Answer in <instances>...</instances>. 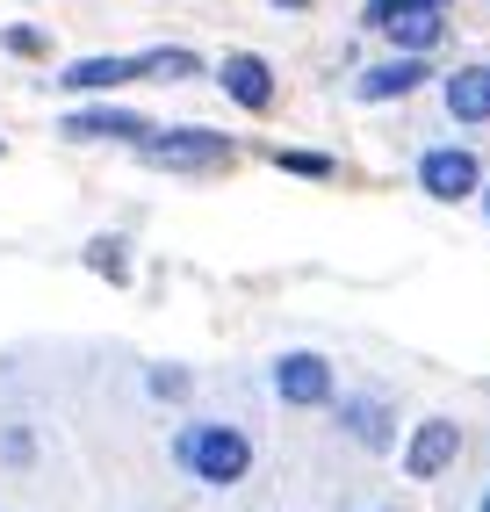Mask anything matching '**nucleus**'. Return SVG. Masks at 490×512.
I'll list each match as a JSON object with an SVG mask.
<instances>
[{
	"instance_id": "1",
	"label": "nucleus",
	"mask_w": 490,
	"mask_h": 512,
	"mask_svg": "<svg viewBox=\"0 0 490 512\" xmlns=\"http://www.w3.org/2000/svg\"><path fill=\"white\" fill-rule=\"evenodd\" d=\"M145 166H166V174H217L231 159V138L224 130H202V123H173V130H152L145 145H137Z\"/></svg>"
},
{
	"instance_id": "12",
	"label": "nucleus",
	"mask_w": 490,
	"mask_h": 512,
	"mask_svg": "<svg viewBox=\"0 0 490 512\" xmlns=\"http://www.w3.org/2000/svg\"><path fill=\"white\" fill-rule=\"evenodd\" d=\"M137 73H145V80H195L202 73V58L195 51H181V44H159V51H145V58H137Z\"/></svg>"
},
{
	"instance_id": "9",
	"label": "nucleus",
	"mask_w": 490,
	"mask_h": 512,
	"mask_svg": "<svg viewBox=\"0 0 490 512\" xmlns=\"http://www.w3.org/2000/svg\"><path fill=\"white\" fill-rule=\"evenodd\" d=\"M454 455H462V426H454V419H426V426L411 433V448H404L411 476H440Z\"/></svg>"
},
{
	"instance_id": "6",
	"label": "nucleus",
	"mask_w": 490,
	"mask_h": 512,
	"mask_svg": "<svg viewBox=\"0 0 490 512\" xmlns=\"http://www.w3.org/2000/svg\"><path fill=\"white\" fill-rule=\"evenodd\" d=\"M426 51H397V58H382V65H368V73L354 80V94L361 101H397V94H411V87H426Z\"/></svg>"
},
{
	"instance_id": "7",
	"label": "nucleus",
	"mask_w": 490,
	"mask_h": 512,
	"mask_svg": "<svg viewBox=\"0 0 490 512\" xmlns=\"http://www.w3.org/2000/svg\"><path fill=\"white\" fill-rule=\"evenodd\" d=\"M382 37H390L397 51H426V58H433V44L447 37V0H404L397 22L382 29Z\"/></svg>"
},
{
	"instance_id": "8",
	"label": "nucleus",
	"mask_w": 490,
	"mask_h": 512,
	"mask_svg": "<svg viewBox=\"0 0 490 512\" xmlns=\"http://www.w3.org/2000/svg\"><path fill=\"white\" fill-rule=\"evenodd\" d=\"M217 80H224V94L238 101V109H253V116L274 101V65H267V58H253V51L224 58V65H217Z\"/></svg>"
},
{
	"instance_id": "19",
	"label": "nucleus",
	"mask_w": 490,
	"mask_h": 512,
	"mask_svg": "<svg viewBox=\"0 0 490 512\" xmlns=\"http://www.w3.org/2000/svg\"><path fill=\"white\" fill-rule=\"evenodd\" d=\"M483 512H490V498H483Z\"/></svg>"
},
{
	"instance_id": "18",
	"label": "nucleus",
	"mask_w": 490,
	"mask_h": 512,
	"mask_svg": "<svg viewBox=\"0 0 490 512\" xmlns=\"http://www.w3.org/2000/svg\"><path fill=\"white\" fill-rule=\"evenodd\" d=\"M483 217H490V181H483Z\"/></svg>"
},
{
	"instance_id": "13",
	"label": "nucleus",
	"mask_w": 490,
	"mask_h": 512,
	"mask_svg": "<svg viewBox=\"0 0 490 512\" xmlns=\"http://www.w3.org/2000/svg\"><path fill=\"white\" fill-rule=\"evenodd\" d=\"M346 433L368 440V448H390V419H382V404H368V397L346 404Z\"/></svg>"
},
{
	"instance_id": "15",
	"label": "nucleus",
	"mask_w": 490,
	"mask_h": 512,
	"mask_svg": "<svg viewBox=\"0 0 490 512\" xmlns=\"http://www.w3.org/2000/svg\"><path fill=\"white\" fill-rule=\"evenodd\" d=\"M87 267H94V275H109V282H123V275H130L123 253H116V238H94V246H87Z\"/></svg>"
},
{
	"instance_id": "16",
	"label": "nucleus",
	"mask_w": 490,
	"mask_h": 512,
	"mask_svg": "<svg viewBox=\"0 0 490 512\" xmlns=\"http://www.w3.org/2000/svg\"><path fill=\"white\" fill-rule=\"evenodd\" d=\"M397 8H404V0H368L361 22H368V29H390V22H397Z\"/></svg>"
},
{
	"instance_id": "2",
	"label": "nucleus",
	"mask_w": 490,
	"mask_h": 512,
	"mask_svg": "<svg viewBox=\"0 0 490 512\" xmlns=\"http://www.w3.org/2000/svg\"><path fill=\"white\" fill-rule=\"evenodd\" d=\"M181 462L202 476V484H238L253 469V440L238 426H188L181 433Z\"/></svg>"
},
{
	"instance_id": "14",
	"label": "nucleus",
	"mask_w": 490,
	"mask_h": 512,
	"mask_svg": "<svg viewBox=\"0 0 490 512\" xmlns=\"http://www.w3.org/2000/svg\"><path fill=\"white\" fill-rule=\"evenodd\" d=\"M282 174H296V181H332L339 166H332L325 152H282Z\"/></svg>"
},
{
	"instance_id": "17",
	"label": "nucleus",
	"mask_w": 490,
	"mask_h": 512,
	"mask_svg": "<svg viewBox=\"0 0 490 512\" xmlns=\"http://www.w3.org/2000/svg\"><path fill=\"white\" fill-rule=\"evenodd\" d=\"M0 44H8V51H22V58H37V51H44V37H37V29H8Z\"/></svg>"
},
{
	"instance_id": "10",
	"label": "nucleus",
	"mask_w": 490,
	"mask_h": 512,
	"mask_svg": "<svg viewBox=\"0 0 490 512\" xmlns=\"http://www.w3.org/2000/svg\"><path fill=\"white\" fill-rule=\"evenodd\" d=\"M130 80H145L137 58H73L58 73V87H73V94H109V87H130Z\"/></svg>"
},
{
	"instance_id": "5",
	"label": "nucleus",
	"mask_w": 490,
	"mask_h": 512,
	"mask_svg": "<svg viewBox=\"0 0 490 512\" xmlns=\"http://www.w3.org/2000/svg\"><path fill=\"white\" fill-rule=\"evenodd\" d=\"M274 390H282V404L310 412V404L332 397V361H318V354H282V361H274Z\"/></svg>"
},
{
	"instance_id": "11",
	"label": "nucleus",
	"mask_w": 490,
	"mask_h": 512,
	"mask_svg": "<svg viewBox=\"0 0 490 512\" xmlns=\"http://www.w3.org/2000/svg\"><path fill=\"white\" fill-rule=\"evenodd\" d=\"M447 116L454 123H490V65H462V73H447Z\"/></svg>"
},
{
	"instance_id": "3",
	"label": "nucleus",
	"mask_w": 490,
	"mask_h": 512,
	"mask_svg": "<svg viewBox=\"0 0 490 512\" xmlns=\"http://www.w3.org/2000/svg\"><path fill=\"white\" fill-rule=\"evenodd\" d=\"M418 188L433 202H469V195H483V159L462 145H426L418 152Z\"/></svg>"
},
{
	"instance_id": "4",
	"label": "nucleus",
	"mask_w": 490,
	"mask_h": 512,
	"mask_svg": "<svg viewBox=\"0 0 490 512\" xmlns=\"http://www.w3.org/2000/svg\"><path fill=\"white\" fill-rule=\"evenodd\" d=\"M58 130H65V138H80V145H101V138H109V145H145L159 123L130 116V109H73Z\"/></svg>"
},
{
	"instance_id": "20",
	"label": "nucleus",
	"mask_w": 490,
	"mask_h": 512,
	"mask_svg": "<svg viewBox=\"0 0 490 512\" xmlns=\"http://www.w3.org/2000/svg\"><path fill=\"white\" fill-rule=\"evenodd\" d=\"M0 152H8V145H0Z\"/></svg>"
}]
</instances>
